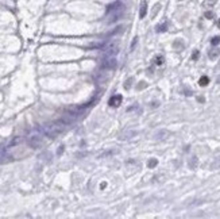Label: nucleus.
I'll use <instances>...</instances> for the list:
<instances>
[{"label": "nucleus", "instance_id": "f257e3e1", "mask_svg": "<svg viewBox=\"0 0 220 219\" xmlns=\"http://www.w3.org/2000/svg\"><path fill=\"white\" fill-rule=\"evenodd\" d=\"M120 104H122V96L120 95H115V96H112L109 99V105L111 107H117Z\"/></svg>", "mask_w": 220, "mask_h": 219}, {"label": "nucleus", "instance_id": "f03ea898", "mask_svg": "<svg viewBox=\"0 0 220 219\" xmlns=\"http://www.w3.org/2000/svg\"><path fill=\"white\" fill-rule=\"evenodd\" d=\"M28 143H30L31 148H38V146L42 143V139H41V137H38V135H34V137H31L30 139H28Z\"/></svg>", "mask_w": 220, "mask_h": 219}, {"label": "nucleus", "instance_id": "7ed1b4c3", "mask_svg": "<svg viewBox=\"0 0 220 219\" xmlns=\"http://www.w3.org/2000/svg\"><path fill=\"white\" fill-rule=\"evenodd\" d=\"M103 66L104 68H115V66H116V59L112 58V57H109L108 59H106V61H104Z\"/></svg>", "mask_w": 220, "mask_h": 219}, {"label": "nucleus", "instance_id": "20e7f679", "mask_svg": "<svg viewBox=\"0 0 220 219\" xmlns=\"http://www.w3.org/2000/svg\"><path fill=\"white\" fill-rule=\"evenodd\" d=\"M146 12H147V3H146V2H142L139 16H141V18H144V16H146Z\"/></svg>", "mask_w": 220, "mask_h": 219}, {"label": "nucleus", "instance_id": "39448f33", "mask_svg": "<svg viewBox=\"0 0 220 219\" xmlns=\"http://www.w3.org/2000/svg\"><path fill=\"white\" fill-rule=\"evenodd\" d=\"M219 54H220V51L217 50V49H212V50L208 53V57H209L211 59H215L217 56H219Z\"/></svg>", "mask_w": 220, "mask_h": 219}, {"label": "nucleus", "instance_id": "423d86ee", "mask_svg": "<svg viewBox=\"0 0 220 219\" xmlns=\"http://www.w3.org/2000/svg\"><path fill=\"white\" fill-rule=\"evenodd\" d=\"M208 83H209V78L207 77V76H201V77H200V80H198V84H200L201 87H205V85H208Z\"/></svg>", "mask_w": 220, "mask_h": 219}, {"label": "nucleus", "instance_id": "0eeeda50", "mask_svg": "<svg viewBox=\"0 0 220 219\" xmlns=\"http://www.w3.org/2000/svg\"><path fill=\"white\" fill-rule=\"evenodd\" d=\"M197 166V157H192V158L189 160V168L190 169H195V168Z\"/></svg>", "mask_w": 220, "mask_h": 219}, {"label": "nucleus", "instance_id": "6e6552de", "mask_svg": "<svg viewBox=\"0 0 220 219\" xmlns=\"http://www.w3.org/2000/svg\"><path fill=\"white\" fill-rule=\"evenodd\" d=\"M163 56H157L155 57V59H154V62H155V65H162L163 64Z\"/></svg>", "mask_w": 220, "mask_h": 219}, {"label": "nucleus", "instance_id": "1a4fd4ad", "mask_svg": "<svg viewBox=\"0 0 220 219\" xmlns=\"http://www.w3.org/2000/svg\"><path fill=\"white\" fill-rule=\"evenodd\" d=\"M157 164H158V161L155 158H151L149 162H147V166L149 168H154V166H157Z\"/></svg>", "mask_w": 220, "mask_h": 219}, {"label": "nucleus", "instance_id": "9d476101", "mask_svg": "<svg viewBox=\"0 0 220 219\" xmlns=\"http://www.w3.org/2000/svg\"><path fill=\"white\" fill-rule=\"evenodd\" d=\"M211 43H212V45H217V43H220V38H219V37H215V38H212Z\"/></svg>", "mask_w": 220, "mask_h": 219}, {"label": "nucleus", "instance_id": "9b49d317", "mask_svg": "<svg viewBox=\"0 0 220 219\" xmlns=\"http://www.w3.org/2000/svg\"><path fill=\"white\" fill-rule=\"evenodd\" d=\"M166 30V23H163L162 26H158L157 27V31H165Z\"/></svg>", "mask_w": 220, "mask_h": 219}, {"label": "nucleus", "instance_id": "f8f14e48", "mask_svg": "<svg viewBox=\"0 0 220 219\" xmlns=\"http://www.w3.org/2000/svg\"><path fill=\"white\" fill-rule=\"evenodd\" d=\"M173 46H174V47H184V43H181V42H178V41H176V42L173 43Z\"/></svg>", "mask_w": 220, "mask_h": 219}, {"label": "nucleus", "instance_id": "ddd939ff", "mask_svg": "<svg viewBox=\"0 0 220 219\" xmlns=\"http://www.w3.org/2000/svg\"><path fill=\"white\" fill-rule=\"evenodd\" d=\"M159 7H161L159 4H157V5H155L154 11H153V14H151V16H153V18H154V16H155V12H157V11H159Z\"/></svg>", "mask_w": 220, "mask_h": 219}, {"label": "nucleus", "instance_id": "4468645a", "mask_svg": "<svg viewBox=\"0 0 220 219\" xmlns=\"http://www.w3.org/2000/svg\"><path fill=\"white\" fill-rule=\"evenodd\" d=\"M205 18L207 19H212V18H213V14H212L211 11H208V12H205Z\"/></svg>", "mask_w": 220, "mask_h": 219}, {"label": "nucleus", "instance_id": "2eb2a0df", "mask_svg": "<svg viewBox=\"0 0 220 219\" xmlns=\"http://www.w3.org/2000/svg\"><path fill=\"white\" fill-rule=\"evenodd\" d=\"M198 56H200V53H198V50H196V51H195V53H193L192 58H193V59H195V61H196V59H197V58H198Z\"/></svg>", "mask_w": 220, "mask_h": 219}, {"label": "nucleus", "instance_id": "dca6fc26", "mask_svg": "<svg viewBox=\"0 0 220 219\" xmlns=\"http://www.w3.org/2000/svg\"><path fill=\"white\" fill-rule=\"evenodd\" d=\"M131 81H132V78H130V80L127 81V84H124V88H126V89H128V88L131 87Z\"/></svg>", "mask_w": 220, "mask_h": 219}, {"label": "nucleus", "instance_id": "f3484780", "mask_svg": "<svg viewBox=\"0 0 220 219\" xmlns=\"http://www.w3.org/2000/svg\"><path fill=\"white\" fill-rule=\"evenodd\" d=\"M207 3H208L209 5H213L215 3H216V0H207Z\"/></svg>", "mask_w": 220, "mask_h": 219}, {"label": "nucleus", "instance_id": "a211bd4d", "mask_svg": "<svg viewBox=\"0 0 220 219\" xmlns=\"http://www.w3.org/2000/svg\"><path fill=\"white\" fill-rule=\"evenodd\" d=\"M144 85H146V84H144V83H143V81H141V84H139V87H138V88H139V89H141V88H143V87H144Z\"/></svg>", "mask_w": 220, "mask_h": 219}, {"label": "nucleus", "instance_id": "6ab92c4d", "mask_svg": "<svg viewBox=\"0 0 220 219\" xmlns=\"http://www.w3.org/2000/svg\"><path fill=\"white\" fill-rule=\"evenodd\" d=\"M217 26L220 27V19H219V20H217Z\"/></svg>", "mask_w": 220, "mask_h": 219}]
</instances>
